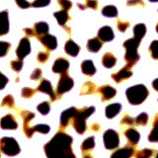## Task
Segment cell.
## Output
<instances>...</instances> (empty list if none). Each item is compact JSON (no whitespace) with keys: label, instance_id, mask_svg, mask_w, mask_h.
Masks as SVG:
<instances>
[{"label":"cell","instance_id":"obj_1","mask_svg":"<svg viewBox=\"0 0 158 158\" xmlns=\"http://www.w3.org/2000/svg\"><path fill=\"white\" fill-rule=\"evenodd\" d=\"M72 137L59 131L44 145L48 158H75L72 152Z\"/></svg>","mask_w":158,"mask_h":158},{"label":"cell","instance_id":"obj_2","mask_svg":"<svg viewBox=\"0 0 158 158\" xmlns=\"http://www.w3.org/2000/svg\"><path fill=\"white\" fill-rule=\"evenodd\" d=\"M140 40L136 38H131L128 39L123 43V48H126V54H125V59L127 61V66L131 67L138 61L139 59V54L137 52V48L139 47Z\"/></svg>","mask_w":158,"mask_h":158},{"label":"cell","instance_id":"obj_3","mask_svg":"<svg viewBox=\"0 0 158 158\" xmlns=\"http://www.w3.org/2000/svg\"><path fill=\"white\" fill-rule=\"evenodd\" d=\"M148 94L149 92H148L147 88L142 84L131 86L126 91L127 98L131 105H139L147 98Z\"/></svg>","mask_w":158,"mask_h":158},{"label":"cell","instance_id":"obj_4","mask_svg":"<svg viewBox=\"0 0 158 158\" xmlns=\"http://www.w3.org/2000/svg\"><path fill=\"white\" fill-rule=\"evenodd\" d=\"M94 112H95V108L94 107H89V108L85 107L81 109V110L77 111V114L73 118V127L78 133L82 135V133L85 132L87 127L86 118L90 117Z\"/></svg>","mask_w":158,"mask_h":158},{"label":"cell","instance_id":"obj_5","mask_svg":"<svg viewBox=\"0 0 158 158\" xmlns=\"http://www.w3.org/2000/svg\"><path fill=\"white\" fill-rule=\"evenodd\" d=\"M0 150L8 156H15L20 153V146L13 137H3L0 139Z\"/></svg>","mask_w":158,"mask_h":158},{"label":"cell","instance_id":"obj_6","mask_svg":"<svg viewBox=\"0 0 158 158\" xmlns=\"http://www.w3.org/2000/svg\"><path fill=\"white\" fill-rule=\"evenodd\" d=\"M104 138V144L107 149H116V148L120 144V137H118V132L114 130H108L105 131L103 135Z\"/></svg>","mask_w":158,"mask_h":158},{"label":"cell","instance_id":"obj_7","mask_svg":"<svg viewBox=\"0 0 158 158\" xmlns=\"http://www.w3.org/2000/svg\"><path fill=\"white\" fill-rule=\"evenodd\" d=\"M73 87V79L67 75V73H64L61 75L60 79H59L58 85L56 88V92L58 95L65 93L69 91Z\"/></svg>","mask_w":158,"mask_h":158},{"label":"cell","instance_id":"obj_8","mask_svg":"<svg viewBox=\"0 0 158 158\" xmlns=\"http://www.w3.org/2000/svg\"><path fill=\"white\" fill-rule=\"evenodd\" d=\"M30 52H31V44H30L29 40L27 38H23L21 40V42H20L19 46L17 48V51H16L18 58L20 60H22V59H24L28 56Z\"/></svg>","mask_w":158,"mask_h":158},{"label":"cell","instance_id":"obj_9","mask_svg":"<svg viewBox=\"0 0 158 158\" xmlns=\"http://www.w3.org/2000/svg\"><path fill=\"white\" fill-rule=\"evenodd\" d=\"M77 111H78L77 109L74 107H71L64 111L61 114V117H60V127L63 128L66 127L68 126V123H70L71 118H74V117H75Z\"/></svg>","mask_w":158,"mask_h":158},{"label":"cell","instance_id":"obj_10","mask_svg":"<svg viewBox=\"0 0 158 158\" xmlns=\"http://www.w3.org/2000/svg\"><path fill=\"white\" fill-rule=\"evenodd\" d=\"M135 147L131 145H126L125 147L118 149L111 155V158H131L135 153Z\"/></svg>","mask_w":158,"mask_h":158},{"label":"cell","instance_id":"obj_11","mask_svg":"<svg viewBox=\"0 0 158 158\" xmlns=\"http://www.w3.org/2000/svg\"><path fill=\"white\" fill-rule=\"evenodd\" d=\"M0 127L3 130H16L18 127V123L12 115H6L0 121Z\"/></svg>","mask_w":158,"mask_h":158},{"label":"cell","instance_id":"obj_12","mask_svg":"<svg viewBox=\"0 0 158 158\" xmlns=\"http://www.w3.org/2000/svg\"><path fill=\"white\" fill-rule=\"evenodd\" d=\"M38 91L47 93L48 95L51 97L52 101H56V94H54V91H53V89L52 87V84L48 80H47V79H44V80L41 82V84H40L39 87H38Z\"/></svg>","mask_w":158,"mask_h":158},{"label":"cell","instance_id":"obj_13","mask_svg":"<svg viewBox=\"0 0 158 158\" xmlns=\"http://www.w3.org/2000/svg\"><path fill=\"white\" fill-rule=\"evenodd\" d=\"M114 37H115V35H114V32L111 27L105 26V27L101 28L98 32V39L100 40L102 43L111 42V41H113Z\"/></svg>","mask_w":158,"mask_h":158},{"label":"cell","instance_id":"obj_14","mask_svg":"<svg viewBox=\"0 0 158 158\" xmlns=\"http://www.w3.org/2000/svg\"><path fill=\"white\" fill-rule=\"evenodd\" d=\"M99 93L101 94V97H102V100L103 101H108V100H111L114 97L116 96L117 91L115 88H113L110 85H104L101 86L99 88Z\"/></svg>","mask_w":158,"mask_h":158},{"label":"cell","instance_id":"obj_15","mask_svg":"<svg viewBox=\"0 0 158 158\" xmlns=\"http://www.w3.org/2000/svg\"><path fill=\"white\" fill-rule=\"evenodd\" d=\"M69 67V62L66 60L65 58H57L53 63L52 66V71L54 73H61L64 74L66 73L67 69Z\"/></svg>","mask_w":158,"mask_h":158},{"label":"cell","instance_id":"obj_16","mask_svg":"<svg viewBox=\"0 0 158 158\" xmlns=\"http://www.w3.org/2000/svg\"><path fill=\"white\" fill-rule=\"evenodd\" d=\"M132 75V72L131 70V68L128 66H125L123 68H122L120 71H118L117 73H114L112 75V78L114 79V81L118 83V82H122L126 79L130 78Z\"/></svg>","mask_w":158,"mask_h":158},{"label":"cell","instance_id":"obj_17","mask_svg":"<svg viewBox=\"0 0 158 158\" xmlns=\"http://www.w3.org/2000/svg\"><path fill=\"white\" fill-rule=\"evenodd\" d=\"M40 42H41L47 48L51 49V51L56 48L57 47L56 38L52 36V35H44V36L41 37L40 38Z\"/></svg>","mask_w":158,"mask_h":158},{"label":"cell","instance_id":"obj_18","mask_svg":"<svg viewBox=\"0 0 158 158\" xmlns=\"http://www.w3.org/2000/svg\"><path fill=\"white\" fill-rule=\"evenodd\" d=\"M9 31V20L8 12L5 11L0 12V36H4Z\"/></svg>","mask_w":158,"mask_h":158},{"label":"cell","instance_id":"obj_19","mask_svg":"<svg viewBox=\"0 0 158 158\" xmlns=\"http://www.w3.org/2000/svg\"><path fill=\"white\" fill-rule=\"evenodd\" d=\"M64 49H65V52L68 53L69 56H76L79 51H80V47L74 43L72 40H68L65 44V47H64Z\"/></svg>","mask_w":158,"mask_h":158},{"label":"cell","instance_id":"obj_20","mask_svg":"<svg viewBox=\"0 0 158 158\" xmlns=\"http://www.w3.org/2000/svg\"><path fill=\"white\" fill-rule=\"evenodd\" d=\"M125 135L127 138V140L130 141V144L135 145L137 142L139 141V133H138L135 128H127L125 131Z\"/></svg>","mask_w":158,"mask_h":158},{"label":"cell","instance_id":"obj_21","mask_svg":"<svg viewBox=\"0 0 158 158\" xmlns=\"http://www.w3.org/2000/svg\"><path fill=\"white\" fill-rule=\"evenodd\" d=\"M121 109H122L121 104H118V103L111 104V105H109L106 108V117L109 118H113L121 112Z\"/></svg>","mask_w":158,"mask_h":158},{"label":"cell","instance_id":"obj_22","mask_svg":"<svg viewBox=\"0 0 158 158\" xmlns=\"http://www.w3.org/2000/svg\"><path fill=\"white\" fill-rule=\"evenodd\" d=\"M81 69L82 72L88 76H92L96 72V68L92 60H84L81 64Z\"/></svg>","mask_w":158,"mask_h":158},{"label":"cell","instance_id":"obj_23","mask_svg":"<svg viewBox=\"0 0 158 158\" xmlns=\"http://www.w3.org/2000/svg\"><path fill=\"white\" fill-rule=\"evenodd\" d=\"M102 44H103V43L98 38H93L88 41L87 48H88V51L91 52H98L101 49Z\"/></svg>","mask_w":158,"mask_h":158},{"label":"cell","instance_id":"obj_24","mask_svg":"<svg viewBox=\"0 0 158 158\" xmlns=\"http://www.w3.org/2000/svg\"><path fill=\"white\" fill-rule=\"evenodd\" d=\"M102 63H103V65L105 66V67H107V68H112V67H114V66L116 65L117 58L114 56L111 52H106L103 56Z\"/></svg>","mask_w":158,"mask_h":158},{"label":"cell","instance_id":"obj_25","mask_svg":"<svg viewBox=\"0 0 158 158\" xmlns=\"http://www.w3.org/2000/svg\"><path fill=\"white\" fill-rule=\"evenodd\" d=\"M34 31L36 33V36L39 37L43 36V35H48V25L46 22H38L35 24L34 26Z\"/></svg>","mask_w":158,"mask_h":158},{"label":"cell","instance_id":"obj_26","mask_svg":"<svg viewBox=\"0 0 158 158\" xmlns=\"http://www.w3.org/2000/svg\"><path fill=\"white\" fill-rule=\"evenodd\" d=\"M148 140L151 142H157L158 141V114L154 118V122H153V128L151 132L148 135Z\"/></svg>","mask_w":158,"mask_h":158},{"label":"cell","instance_id":"obj_27","mask_svg":"<svg viewBox=\"0 0 158 158\" xmlns=\"http://www.w3.org/2000/svg\"><path fill=\"white\" fill-rule=\"evenodd\" d=\"M146 33V27L144 24H137L136 26L133 28V35H135V38L140 40L144 37V35Z\"/></svg>","mask_w":158,"mask_h":158},{"label":"cell","instance_id":"obj_28","mask_svg":"<svg viewBox=\"0 0 158 158\" xmlns=\"http://www.w3.org/2000/svg\"><path fill=\"white\" fill-rule=\"evenodd\" d=\"M53 15H54V17L56 18L57 22H58L59 25H60V26H64L65 23L67 22L68 18H69L67 11H64V10H60V11L56 12Z\"/></svg>","mask_w":158,"mask_h":158},{"label":"cell","instance_id":"obj_29","mask_svg":"<svg viewBox=\"0 0 158 158\" xmlns=\"http://www.w3.org/2000/svg\"><path fill=\"white\" fill-rule=\"evenodd\" d=\"M96 92V85L94 83L88 81L83 85L81 90V95H89Z\"/></svg>","mask_w":158,"mask_h":158},{"label":"cell","instance_id":"obj_30","mask_svg":"<svg viewBox=\"0 0 158 158\" xmlns=\"http://www.w3.org/2000/svg\"><path fill=\"white\" fill-rule=\"evenodd\" d=\"M102 14L106 17H116L118 14V10L113 5H108V6L104 7L102 10Z\"/></svg>","mask_w":158,"mask_h":158},{"label":"cell","instance_id":"obj_31","mask_svg":"<svg viewBox=\"0 0 158 158\" xmlns=\"http://www.w3.org/2000/svg\"><path fill=\"white\" fill-rule=\"evenodd\" d=\"M94 146H95V139H94V136H90L83 141L81 145V149L82 151H87L94 148Z\"/></svg>","mask_w":158,"mask_h":158},{"label":"cell","instance_id":"obj_32","mask_svg":"<svg viewBox=\"0 0 158 158\" xmlns=\"http://www.w3.org/2000/svg\"><path fill=\"white\" fill-rule=\"evenodd\" d=\"M21 116H22L23 121H24V125L23 126H28L29 123L35 118V114L29 112V111H23L21 113Z\"/></svg>","mask_w":158,"mask_h":158},{"label":"cell","instance_id":"obj_33","mask_svg":"<svg viewBox=\"0 0 158 158\" xmlns=\"http://www.w3.org/2000/svg\"><path fill=\"white\" fill-rule=\"evenodd\" d=\"M153 153H154V150L153 149H148V148H145V149L140 150L136 153V158H150Z\"/></svg>","mask_w":158,"mask_h":158},{"label":"cell","instance_id":"obj_34","mask_svg":"<svg viewBox=\"0 0 158 158\" xmlns=\"http://www.w3.org/2000/svg\"><path fill=\"white\" fill-rule=\"evenodd\" d=\"M149 52L152 58L158 59V41H153L149 47Z\"/></svg>","mask_w":158,"mask_h":158},{"label":"cell","instance_id":"obj_35","mask_svg":"<svg viewBox=\"0 0 158 158\" xmlns=\"http://www.w3.org/2000/svg\"><path fill=\"white\" fill-rule=\"evenodd\" d=\"M51 110V106H49L48 102H43L38 106V111L42 114V115H48Z\"/></svg>","mask_w":158,"mask_h":158},{"label":"cell","instance_id":"obj_36","mask_svg":"<svg viewBox=\"0 0 158 158\" xmlns=\"http://www.w3.org/2000/svg\"><path fill=\"white\" fill-rule=\"evenodd\" d=\"M148 122V115L145 113H141L135 118V123L139 126H145Z\"/></svg>","mask_w":158,"mask_h":158},{"label":"cell","instance_id":"obj_37","mask_svg":"<svg viewBox=\"0 0 158 158\" xmlns=\"http://www.w3.org/2000/svg\"><path fill=\"white\" fill-rule=\"evenodd\" d=\"M14 98L12 97V95H7L5 97L3 100H2V103H1V107H7V108H12L14 106Z\"/></svg>","mask_w":158,"mask_h":158},{"label":"cell","instance_id":"obj_38","mask_svg":"<svg viewBox=\"0 0 158 158\" xmlns=\"http://www.w3.org/2000/svg\"><path fill=\"white\" fill-rule=\"evenodd\" d=\"M11 44L7 42H0V57L6 56V53L9 52Z\"/></svg>","mask_w":158,"mask_h":158},{"label":"cell","instance_id":"obj_39","mask_svg":"<svg viewBox=\"0 0 158 158\" xmlns=\"http://www.w3.org/2000/svg\"><path fill=\"white\" fill-rule=\"evenodd\" d=\"M33 130H34V132L35 131H39V132H42V133H48L51 130V127H49L48 125H37L33 127Z\"/></svg>","mask_w":158,"mask_h":158},{"label":"cell","instance_id":"obj_40","mask_svg":"<svg viewBox=\"0 0 158 158\" xmlns=\"http://www.w3.org/2000/svg\"><path fill=\"white\" fill-rule=\"evenodd\" d=\"M34 94H35V90L34 89H31V88H29V87H24L22 89V92H21V96L23 98H31L34 96Z\"/></svg>","mask_w":158,"mask_h":158},{"label":"cell","instance_id":"obj_41","mask_svg":"<svg viewBox=\"0 0 158 158\" xmlns=\"http://www.w3.org/2000/svg\"><path fill=\"white\" fill-rule=\"evenodd\" d=\"M121 123L122 125H127V126H133L135 125V118L130 117L128 115H125L122 118Z\"/></svg>","mask_w":158,"mask_h":158},{"label":"cell","instance_id":"obj_42","mask_svg":"<svg viewBox=\"0 0 158 158\" xmlns=\"http://www.w3.org/2000/svg\"><path fill=\"white\" fill-rule=\"evenodd\" d=\"M23 67V61L18 59V60H12L11 61V68L15 71H20Z\"/></svg>","mask_w":158,"mask_h":158},{"label":"cell","instance_id":"obj_43","mask_svg":"<svg viewBox=\"0 0 158 158\" xmlns=\"http://www.w3.org/2000/svg\"><path fill=\"white\" fill-rule=\"evenodd\" d=\"M48 57H49L48 52H41L38 53L37 59H38V61H40V62H46L48 59Z\"/></svg>","mask_w":158,"mask_h":158},{"label":"cell","instance_id":"obj_44","mask_svg":"<svg viewBox=\"0 0 158 158\" xmlns=\"http://www.w3.org/2000/svg\"><path fill=\"white\" fill-rule=\"evenodd\" d=\"M58 4L60 5L62 10H64V11H67V10H69L72 6V3L70 1H66V0H59Z\"/></svg>","mask_w":158,"mask_h":158},{"label":"cell","instance_id":"obj_45","mask_svg":"<svg viewBox=\"0 0 158 158\" xmlns=\"http://www.w3.org/2000/svg\"><path fill=\"white\" fill-rule=\"evenodd\" d=\"M128 27H130V23H128V22H123V21H121V20H118V31L125 32Z\"/></svg>","mask_w":158,"mask_h":158},{"label":"cell","instance_id":"obj_46","mask_svg":"<svg viewBox=\"0 0 158 158\" xmlns=\"http://www.w3.org/2000/svg\"><path fill=\"white\" fill-rule=\"evenodd\" d=\"M42 77V70L40 68H36L31 74V79L33 80H39Z\"/></svg>","mask_w":158,"mask_h":158},{"label":"cell","instance_id":"obj_47","mask_svg":"<svg viewBox=\"0 0 158 158\" xmlns=\"http://www.w3.org/2000/svg\"><path fill=\"white\" fill-rule=\"evenodd\" d=\"M7 83H8V78L5 76L3 73L0 72V90L6 86Z\"/></svg>","mask_w":158,"mask_h":158},{"label":"cell","instance_id":"obj_48","mask_svg":"<svg viewBox=\"0 0 158 158\" xmlns=\"http://www.w3.org/2000/svg\"><path fill=\"white\" fill-rule=\"evenodd\" d=\"M48 4H49V1L42 2V1H39V0L31 3V5H32V6H34V7H43V6H47V5H48Z\"/></svg>","mask_w":158,"mask_h":158},{"label":"cell","instance_id":"obj_49","mask_svg":"<svg viewBox=\"0 0 158 158\" xmlns=\"http://www.w3.org/2000/svg\"><path fill=\"white\" fill-rule=\"evenodd\" d=\"M16 3H17V5H19L20 8H23V9L28 8V7H30V6H32L31 3H29V2H27V1H21V0H17Z\"/></svg>","mask_w":158,"mask_h":158},{"label":"cell","instance_id":"obj_50","mask_svg":"<svg viewBox=\"0 0 158 158\" xmlns=\"http://www.w3.org/2000/svg\"><path fill=\"white\" fill-rule=\"evenodd\" d=\"M85 5H86V8L87 7H89V8H91V9H97V6H98V2L97 1H87L86 3H85Z\"/></svg>","mask_w":158,"mask_h":158},{"label":"cell","instance_id":"obj_51","mask_svg":"<svg viewBox=\"0 0 158 158\" xmlns=\"http://www.w3.org/2000/svg\"><path fill=\"white\" fill-rule=\"evenodd\" d=\"M24 32L26 33V35L29 37H36V33H35V31L31 28H26L24 30Z\"/></svg>","mask_w":158,"mask_h":158},{"label":"cell","instance_id":"obj_52","mask_svg":"<svg viewBox=\"0 0 158 158\" xmlns=\"http://www.w3.org/2000/svg\"><path fill=\"white\" fill-rule=\"evenodd\" d=\"M91 130L92 131H100V127H99L98 123H94V125H92Z\"/></svg>","mask_w":158,"mask_h":158},{"label":"cell","instance_id":"obj_53","mask_svg":"<svg viewBox=\"0 0 158 158\" xmlns=\"http://www.w3.org/2000/svg\"><path fill=\"white\" fill-rule=\"evenodd\" d=\"M152 86H153V88H154L156 91H158V78L155 79V80L152 82Z\"/></svg>","mask_w":158,"mask_h":158},{"label":"cell","instance_id":"obj_54","mask_svg":"<svg viewBox=\"0 0 158 158\" xmlns=\"http://www.w3.org/2000/svg\"><path fill=\"white\" fill-rule=\"evenodd\" d=\"M128 5H131V4H142L143 5V2H127Z\"/></svg>","mask_w":158,"mask_h":158},{"label":"cell","instance_id":"obj_55","mask_svg":"<svg viewBox=\"0 0 158 158\" xmlns=\"http://www.w3.org/2000/svg\"><path fill=\"white\" fill-rule=\"evenodd\" d=\"M83 158H92V156L91 155H85Z\"/></svg>","mask_w":158,"mask_h":158},{"label":"cell","instance_id":"obj_56","mask_svg":"<svg viewBox=\"0 0 158 158\" xmlns=\"http://www.w3.org/2000/svg\"><path fill=\"white\" fill-rule=\"evenodd\" d=\"M156 31H157V33H158V24H157V26H156Z\"/></svg>","mask_w":158,"mask_h":158},{"label":"cell","instance_id":"obj_57","mask_svg":"<svg viewBox=\"0 0 158 158\" xmlns=\"http://www.w3.org/2000/svg\"><path fill=\"white\" fill-rule=\"evenodd\" d=\"M155 158H158V153H157V154H156V156H155Z\"/></svg>","mask_w":158,"mask_h":158}]
</instances>
